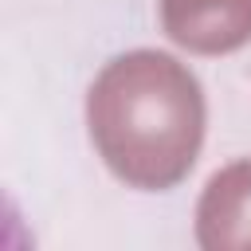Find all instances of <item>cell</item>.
I'll list each match as a JSON object with an SVG mask.
<instances>
[{
	"label": "cell",
	"mask_w": 251,
	"mask_h": 251,
	"mask_svg": "<svg viewBox=\"0 0 251 251\" xmlns=\"http://www.w3.org/2000/svg\"><path fill=\"white\" fill-rule=\"evenodd\" d=\"M86 126L106 169L141 192L180 184L204 145V90L196 75L153 47L110 59L90 94Z\"/></svg>",
	"instance_id": "obj_1"
},
{
	"label": "cell",
	"mask_w": 251,
	"mask_h": 251,
	"mask_svg": "<svg viewBox=\"0 0 251 251\" xmlns=\"http://www.w3.org/2000/svg\"><path fill=\"white\" fill-rule=\"evenodd\" d=\"M161 24L192 55H227L251 39V0H161Z\"/></svg>",
	"instance_id": "obj_2"
},
{
	"label": "cell",
	"mask_w": 251,
	"mask_h": 251,
	"mask_svg": "<svg viewBox=\"0 0 251 251\" xmlns=\"http://www.w3.org/2000/svg\"><path fill=\"white\" fill-rule=\"evenodd\" d=\"M196 243L204 251H251V157L220 169L204 184Z\"/></svg>",
	"instance_id": "obj_3"
}]
</instances>
